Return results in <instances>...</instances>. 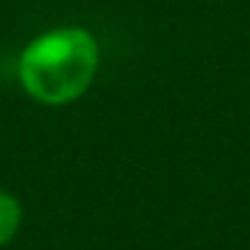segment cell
Wrapping results in <instances>:
<instances>
[{
    "label": "cell",
    "instance_id": "6da1fadb",
    "mask_svg": "<svg viewBox=\"0 0 250 250\" xmlns=\"http://www.w3.org/2000/svg\"><path fill=\"white\" fill-rule=\"evenodd\" d=\"M97 41L81 27H62L35 38L19 62V78L30 97L43 105L76 103L94 81Z\"/></svg>",
    "mask_w": 250,
    "mask_h": 250
},
{
    "label": "cell",
    "instance_id": "7a4b0ae2",
    "mask_svg": "<svg viewBox=\"0 0 250 250\" xmlns=\"http://www.w3.org/2000/svg\"><path fill=\"white\" fill-rule=\"evenodd\" d=\"M19 226H22V207L11 194L0 191V245L11 242Z\"/></svg>",
    "mask_w": 250,
    "mask_h": 250
}]
</instances>
